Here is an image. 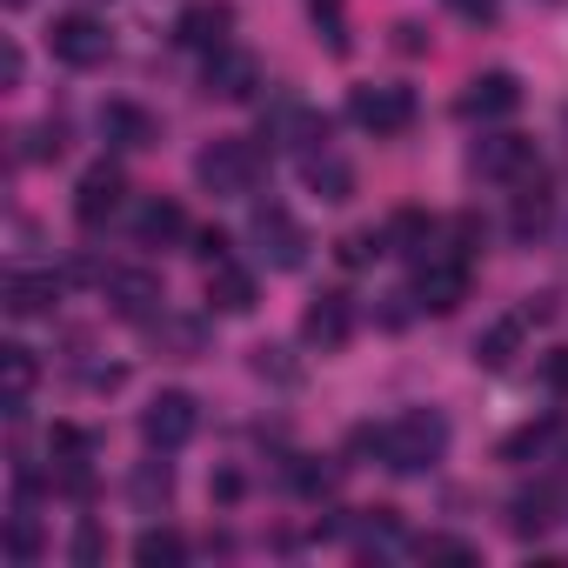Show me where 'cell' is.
Listing matches in <instances>:
<instances>
[{
	"mask_svg": "<svg viewBox=\"0 0 568 568\" xmlns=\"http://www.w3.org/2000/svg\"><path fill=\"white\" fill-rule=\"evenodd\" d=\"M355 448H375L382 468H395V475H422L448 455V422L435 408H402L382 428H355Z\"/></svg>",
	"mask_w": 568,
	"mask_h": 568,
	"instance_id": "1",
	"label": "cell"
},
{
	"mask_svg": "<svg viewBox=\"0 0 568 568\" xmlns=\"http://www.w3.org/2000/svg\"><path fill=\"white\" fill-rule=\"evenodd\" d=\"M194 181H201L207 194H221V201H241V194L261 187V148L221 134V141H207V148L194 154Z\"/></svg>",
	"mask_w": 568,
	"mask_h": 568,
	"instance_id": "2",
	"label": "cell"
},
{
	"mask_svg": "<svg viewBox=\"0 0 568 568\" xmlns=\"http://www.w3.org/2000/svg\"><path fill=\"white\" fill-rule=\"evenodd\" d=\"M348 121L362 134H375V141H395V134L415 128V94L408 88H355L348 94Z\"/></svg>",
	"mask_w": 568,
	"mask_h": 568,
	"instance_id": "3",
	"label": "cell"
},
{
	"mask_svg": "<svg viewBox=\"0 0 568 568\" xmlns=\"http://www.w3.org/2000/svg\"><path fill=\"white\" fill-rule=\"evenodd\" d=\"M48 48H54L61 68H81V74H88V68H101V61L114 54V34H108L94 14H61V21L48 28Z\"/></svg>",
	"mask_w": 568,
	"mask_h": 568,
	"instance_id": "4",
	"label": "cell"
},
{
	"mask_svg": "<svg viewBox=\"0 0 568 568\" xmlns=\"http://www.w3.org/2000/svg\"><path fill=\"white\" fill-rule=\"evenodd\" d=\"M194 428H201V408H194V395H181V388H161V395L148 402V415H141V435H148V448H161V455L187 448Z\"/></svg>",
	"mask_w": 568,
	"mask_h": 568,
	"instance_id": "5",
	"label": "cell"
},
{
	"mask_svg": "<svg viewBox=\"0 0 568 568\" xmlns=\"http://www.w3.org/2000/svg\"><path fill=\"white\" fill-rule=\"evenodd\" d=\"M462 302H468V261H462V254H428V261L415 267V308L455 315Z\"/></svg>",
	"mask_w": 568,
	"mask_h": 568,
	"instance_id": "6",
	"label": "cell"
},
{
	"mask_svg": "<svg viewBox=\"0 0 568 568\" xmlns=\"http://www.w3.org/2000/svg\"><path fill=\"white\" fill-rule=\"evenodd\" d=\"M254 254H261L267 267H302V261H308L302 221H295L288 207H261V214H254Z\"/></svg>",
	"mask_w": 568,
	"mask_h": 568,
	"instance_id": "7",
	"label": "cell"
},
{
	"mask_svg": "<svg viewBox=\"0 0 568 568\" xmlns=\"http://www.w3.org/2000/svg\"><path fill=\"white\" fill-rule=\"evenodd\" d=\"M201 88L214 94V101H254V88H261V61L247 54V48H214L207 54V74H201Z\"/></svg>",
	"mask_w": 568,
	"mask_h": 568,
	"instance_id": "8",
	"label": "cell"
},
{
	"mask_svg": "<svg viewBox=\"0 0 568 568\" xmlns=\"http://www.w3.org/2000/svg\"><path fill=\"white\" fill-rule=\"evenodd\" d=\"M468 161H475L481 181H528L535 174V141H521V134H481Z\"/></svg>",
	"mask_w": 568,
	"mask_h": 568,
	"instance_id": "9",
	"label": "cell"
},
{
	"mask_svg": "<svg viewBox=\"0 0 568 568\" xmlns=\"http://www.w3.org/2000/svg\"><path fill=\"white\" fill-rule=\"evenodd\" d=\"M121 194H128L121 168H114V161H94V168L81 174V187H74V221H81V227H101V221L121 207Z\"/></svg>",
	"mask_w": 568,
	"mask_h": 568,
	"instance_id": "10",
	"label": "cell"
},
{
	"mask_svg": "<svg viewBox=\"0 0 568 568\" xmlns=\"http://www.w3.org/2000/svg\"><path fill=\"white\" fill-rule=\"evenodd\" d=\"M227 28H234L227 0H194V8H181V21H174V41L194 48V54H214V48H227Z\"/></svg>",
	"mask_w": 568,
	"mask_h": 568,
	"instance_id": "11",
	"label": "cell"
},
{
	"mask_svg": "<svg viewBox=\"0 0 568 568\" xmlns=\"http://www.w3.org/2000/svg\"><path fill=\"white\" fill-rule=\"evenodd\" d=\"M108 302H114V315H121V322H154L168 295H161V281H154V274L121 267V274H108Z\"/></svg>",
	"mask_w": 568,
	"mask_h": 568,
	"instance_id": "12",
	"label": "cell"
},
{
	"mask_svg": "<svg viewBox=\"0 0 568 568\" xmlns=\"http://www.w3.org/2000/svg\"><path fill=\"white\" fill-rule=\"evenodd\" d=\"M515 108H521V81L501 74V68L475 74L468 94H462V114H468V121H501V114H515Z\"/></svg>",
	"mask_w": 568,
	"mask_h": 568,
	"instance_id": "13",
	"label": "cell"
},
{
	"mask_svg": "<svg viewBox=\"0 0 568 568\" xmlns=\"http://www.w3.org/2000/svg\"><path fill=\"white\" fill-rule=\"evenodd\" d=\"M348 335H355V308H348V295H315V308L302 315V342L328 355V348H342Z\"/></svg>",
	"mask_w": 568,
	"mask_h": 568,
	"instance_id": "14",
	"label": "cell"
},
{
	"mask_svg": "<svg viewBox=\"0 0 568 568\" xmlns=\"http://www.w3.org/2000/svg\"><path fill=\"white\" fill-rule=\"evenodd\" d=\"M207 308H221V315H247L254 308V274L234 254L207 261Z\"/></svg>",
	"mask_w": 568,
	"mask_h": 568,
	"instance_id": "15",
	"label": "cell"
},
{
	"mask_svg": "<svg viewBox=\"0 0 568 568\" xmlns=\"http://www.w3.org/2000/svg\"><path fill=\"white\" fill-rule=\"evenodd\" d=\"M261 128H267V141H288V148H315V141H328V121H322L315 108H302V101H274V114H267Z\"/></svg>",
	"mask_w": 568,
	"mask_h": 568,
	"instance_id": "16",
	"label": "cell"
},
{
	"mask_svg": "<svg viewBox=\"0 0 568 568\" xmlns=\"http://www.w3.org/2000/svg\"><path fill=\"white\" fill-rule=\"evenodd\" d=\"M101 134H108L114 148H154V141H161L154 114L134 108V101H108V108H101Z\"/></svg>",
	"mask_w": 568,
	"mask_h": 568,
	"instance_id": "17",
	"label": "cell"
},
{
	"mask_svg": "<svg viewBox=\"0 0 568 568\" xmlns=\"http://www.w3.org/2000/svg\"><path fill=\"white\" fill-rule=\"evenodd\" d=\"M302 174H308V187H315L322 201H348V194H355V168H348L342 154H328V148H315V154L302 161Z\"/></svg>",
	"mask_w": 568,
	"mask_h": 568,
	"instance_id": "18",
	"label": "cell"
},
{
	"mask_svg": "<svg viewBox=\"0 0 568 568\" xmlns=\"http://www.w3.org/2000/svg\"><path fill=\"white\" fill-rule=\"evenodd\" d=\"M134 234H141V247H168V241H181L187 234V214H181V201H148L141 214H134Z\"/></svg>",
	"mask_w": 568,
	"mask_h": 568,
	"instance_id": "19",
	"label": "cell"
},
{
	"mask_svg": "<svg viewBox=\"0 0 568 568\" xmlns=\"http://www.w3.org/2000/svg\"><path fill=\"white\" fill-rule=\"evenodd\" d=\"M435 234H442V227H435L422 207H402V214L388 221V247L408 254V261H428V254H435Z\"/></svg>",
	"mask_w": 568,
	"mask_h": 568,
	"instance_id": "20",
	"label": "cell"
},
{
	"mask_svg": "<svg viewBox=\"0 0 568 568\" xmlns=\"http://www.w3.org/2000/svg\"><path fill=\"white\" fill-rule=\"evenodd\" d=\"M54 302H61V281L54 274H14L8 281V315H21V322L28 315H48Z\"/></svg>",
	"mask_w": 568,
	"mask_h": 568,
	"instance_id": "21",
	"label": "cell"
},
{
	"mask_svg": "<svg viewBox=\"0 0 568 568\" xmlns=\"http://www.w3.org/2000/svg\"><path fill=\"white\" fill-rule=\"evenodd\" d=\"M541 227H548V187H541V168H535L528 181H515V234L528 241Z\"/></svg>",
	"mask_w": 568,
	"mask_h": 568,
	"instance_id": "22",
	"label": "cell"
},
{
	"mask_svg": "<svg viewBox=\"0 0 568 568\" xmlns=\"http://www.w3.org/2000/svg\"><path fill=\"white\" fill-rule=\"evenodd\" d=\"M134 561H141V568H181V561H187V541H181L174 528H141V535H134Z\"/></svg>",
	"mask_w": 568,
	"mask_h": 568,
	"instance_id": "23",
	"label": "cell"
},
{
	"mask_svg": "<svg viewBox=\"0 0 568 568\" xmlns=\"http://www.w3.org/2000/svg\"><path fill=\"white\" fill-rule=\"evenodd\" d=\"M548 521H555V495H548V488H521V495L508 501V528H515V535H541Z\"/></svg>",
	"mask_w": 568,
	"mask_h": 568,
	"instance_id": "24",
	"label": "cell"
},
{
	"mask_svg": "<svg viewBox=\"0 0 568 568\" xmlns=\"http://www.w3.org/2000/svg\"><path fill=\"white\" fill-rule=\"evenodd\" d=\"M515 348H521V322H495V328L475 342V362H481V368H508Z\"/></svg>",
	"mask_w": 568,
	"mask_h": 568,
	"instance_id": "25",
	"label": "cell"
},
{
	"mask_svg": "<svg viewBox=\"0 0 568 568\" xmlns=\"http://www.w3.org/2000/svg\"><path fill=\"white\" fill-rule=\"evenodd\" d=\"M168 495H174V475H168V462H141V468H134V501L154 515V508H168Z\"/></svg>",
	"mask_w": 568,
	"mask_h": 568,
	"instance_id": "26",
	"label": "cell"
},
{
	"mask_svg": "<svg viewBox=\"0 0 568 568\" xmlns=\"http://www.w3.org/2000/svg\"><path fill=\"white\" fill-rule=\"evenodd\" d=\"M8 355V408H14V422H21V408H28V388H34V355L14 342V348H0Z\"/></svg>",
	"mask_w": 568,
	"mask_h": 568,
	"instance_id": "27",
	"label": "cell"
},
{
	"mask_svg": "<svg viewBox=\"0 0 568 568\" xmlns=\"http://www.w3.org/2000/svg\"><path fill=\"white\" fill-rule=\"evenodd\" d=\"M308 14H315V28L328 34V48L348 54V0H308Z\"/></svg>",
	"mask_w": 568,
	"mask_h": 568,
	"instance_id": "28",
	"label": "cell"
},
{
	"mask_svg": "<svg viewBox=\"0 0 568 568\" xmlns=\"http://www.w3.org/2000/svg\"><path fill=\"white\" fill-rule=\"evenodd\" d=\"M415 555H422V561H455V568L481 561V555H475V541H455V535H422V541H415Z\"/></svg>",
	"mask_w": 568,
	"mask_h": 568,
	"instance_id": "29",
	"label": "cell"
},
{
	"mask_svg": "<svg viewBox=\"0 0 568 568\" xmlns=\"http://www.w3.org/2000/svg\"><path fill=\"white\" fill-rule=\"evenodd\" d=\"M288 475H295V488H302L308 501H322V495H335V468H328V462H308V455H302V462H295Z\"/></svg>",
	"mask_w": 568,
	"mask_h": 568,
	"instance_id": "30",
	"label": "cell"
},
{
	"mask_svg": "<svg viewBox=\"0 0 568 568\" xmlns=\"http://www.w3.org/2000/svg\"><path fill=\"white\" fill-rule=\"evenodd\" d=\"M8 555H14L21 568H28V561L41 555V528H34L28 515H14V521H8Z\"/></svg>",
	"mask_w": 568,
	"mask_h": 568,
	"instance_id": "31",
	"label": "cell"
},
{
	"mask_svg": "<svg viewBox=\"0 0 568 568\" xmlns=\"http://www.w3.org/2000/svg\"><path fill=\"white\" fill-rule=\"evenodd\" d=\"M335 247H342V261H348V267H368V261L388 247V234H342Z\"/></svg>",
	"mask_w": 568,
	"mask_h": 568,
	"instance_id": "32",
	"label": "cell"
},
{
	"mask_svg": "<svg viewBox=\"0 0 568 568\" xmlns=\"http://www.w3.org/2000/svg\"><path fill=\"white\" fill-rule=\"evenodd\" d=\"M61 148H68L61 121H41V128H34V148H28V154H34V161H61Z\"/></svg>",
	"mask_w": 568,
	"mask_h": 568,
	"instance_id": "33",
	"label": "cell"
},
{
	"mask_svg": "<svg viewBox=\"0 0 568 568\" xmlns=\"http://www.w3.org/2000/svg\"><path fill=\"white\" fill-rule=\"evenodd\" d=\"M548 435H555V422H535V428H521V435H508V448H501V455H508V462H521V455H528V448H541Z\"/></svg>",
	"mask_w": 568,
	"mask_h": 568,
	"instance_id": "34",
	"label": "cell"
},
{
	"mask_svg": "<svg viewBox=\"0 0 568 568\" xmlns=\"http://www.w3.org/2000/svg\"><path fill=\"white\" fill-rule=\"evenodd\" d=\"M541 382H548L555 395H568V348H548V362H541Z\"/></svg>",
	"mask_w": 568,
	"mask_h": 568,
	"instance_id": "35",
	"label": "cell"
},
{
	"mask_svg": "<svg viewBox=\"0 0 568 568\" xmlns=\"http://www.w3.org/2000/svg\"><path fill=\"white\" fill-rule=\"evenodd\" d=\"M448 8H455L462 21H475V28H481V21H495V14H501V0H448Z\"/></svg>",
	"mask_w": 568,
	"mask_h": 568,
	"instance_id": "36",
	"label": "cell"
},
{
	"mask_svg": "<svg viewBox=\"0 0 568 568\" xmlns=\"http://www.w3.org/2000/svg\"><path fill=\"white\" fill-rule=\"evenodd\" d=\"M194 254H201V261H221V254H227V234H221V227L194 234Z\"/></svg>",
	"mask_w": 568,
	"mask_h": 568,
	"instance_id": "37",
	"label": "cell"
},
{
	"mask_svg": "<svg viewBox=\"0 0 568 568\" xmlns=\"http://www.w3.org/2000/svg\"><path fill=\"white\" fill-rule=\"evenodd\" d=\"M94 555H101V528H94V521H88V528H81V535H74V561H94Z\"/></svg>",
	"mask_w": 568,
	"mask_h": 568,
	"instance_id": "38",
	"label": "cell"
},
{
	"mask_svg": "<svg viewBox=\"0 0 568 568\" xmlns=\"http://www.w3.org/2000/svg\"><path fill=\"white\" fill-rule=\"evenodd\" d=\"M0 81H8V88L21 81V48H14V41H8V48H0Z\"/></svg>",
	"mask_w": 568,
	"mask_h": 568,
	"instance_id": "39",
	"label": "cell"
},
{
	"mask_svg": "<svg viewBox=\"0 0 568 568\" xmlns=\"http://www.w3.org/2000/svg\"><path fill=\"white\" fill-rule=\"evenodd\" d=\"M8 8H28V0H8Z\"/></svg>",
	"mask_w": 568,
	"mask_h": 568,
	"instance_id": "40",
	"label": "cell"
}]
</instances>
